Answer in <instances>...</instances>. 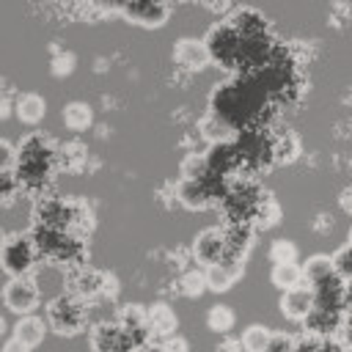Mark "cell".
<instances>
[{"mask_svg":"<svg viewBox=\"0 0 352 352\" xmlns=\"http://www.w3.org/2000/svg\"><path fill=\"white\" fill-rule=\"evenodd\" d=\"M173 58L184 69H204L212 60V52L201 38H179L173 47Z\"/></svg>","mask_w":352,"mask_h":352,"instance_id":"7","label":"cell"},{"mask_svg":"<svg viewBox=\"0 0 352 352\" xmlns=\"http://www.w3.org/2000/svg\"><path fill=\"white\" fill-rule=\"evenodd\" d=\"M60 118H63V124H66L72 132H82V129L91 126V121H94V110H91L88 102H66Z\"/></svg>","mask_w":352,"mask_h":352,"instance_id":"14","label":"cell"},{"mask_svg":"<svg viewBox=\"0 0 352 352\" xmlns=\"http://www.w3.org/2000/svg\"><path fill=\"white\" fill-rule=\"evenodd\" d=\"M264 352H294V344H292L289 336L278 333V336H272V341H270V346Z\"/></svg>","mask_w":352,"mask_h":352,"instance_id":"28","label":"cell"},{"mask_svg":"<svg viewBox=\"0 0 352 352\" xmlns=\"http://www.w3.org/2000/svg\"><path fill=\"white\" fill-rule=\"evenodd\" d=\"M316 308V292L314 286H297L280 294V314L292 322H305Z\"/></svg>","mask_w":352,"mask_h":352,"instance_id":"6","label":"cell"},{"mask_svg":"<svg viewBox=\"0 0 352 352\" xmlns=\"http://www.w3.org/2000/svg\"><path fill=\"white\" fill-rule=\"evenodd\" d=\"M176 324H179V319H176V314L165 302H154L148 308V330L154 336L170 338V336H176Z\"/></svg>","mask_w":352,"mask_h":352,"instance_id":"11","label":"cell"},{"mask_svg":"<svg viewBox=\"0 0 352 352\" xmlns=\"http://www.w3.org/2000/svg\"><path fill=\"white\" fill-rule=\"evenodd\" d=\"M349 338H352V319H349Z\"/></svg>","mask_w":352,"mask_h":352,"instance_id":"34","label":"cell"},{"mask_svg":"<svg viewBox=\"0 0 352 352\" xmlns=\"http://www.w3.org/2000/svg\"><path fill=\"white\" fill-rule=\"evenodd\" d=\"M204 289H209V286H206V272L192 270V272H187V275L182 278V292H184L187 297H195V294H201Z\"/></svg>","mask_w":352,"mask_h":352,"instance_id":"25","label":"cell"},{"mask_svg":"<svg viewBox=\"0 0 352 352\" xmlns=\"http://www.w3.org/2000/svg\"><path fill=\"white\" fill-rule=\"evenodd\" d=\"M270 280H272V286H278L280 292H289V289L302 286L305 275H302V267H300V264H272Z\"/></svg>","mask_w":352,"mask_h":352,"instance_id":"15","label":"cell"},{"mask_svg":"<svg viewBox=\"0 0 352 352\" xmlns=\"http://www.w3.org/2000/svg\"><path fill=\"white\" fill-rule=\"evenodd\" d=\"M302 275H305V280H308V286H322V283H327L330 278H336V267H333V256H322V253H316V256H311L305 264H302Z\"/></svg>","mask_w":352,"mask_h":352,"instance_id":"13","label":"cell"},{"mask_svg":"<svg viewBox=\"0 0 352 352\" xmlns=\"http://www.w3.org/2000/svg\"><path fill=\"white\" fill-rule=\"evenodd\" d=\"M44 333H47L44 319H38V316H33V314H30V316H19L16 324H14V338L22 341L28 349L38 346V344L44 341Z\"/></svg>","mask_w":352,"mask_h":352,"instance_id":"12","label":"cell"},{"mask_svg":"<svg viewBox=\"0 0 352 352\" xmlns=\"http://www.w3.org/2000/svg\"><path fill=\"white\" fill-rule=\"evenodd\" d=\"M201 129H204V138L212 140V143H220V140L231 138V126L226 124V118H220V113H209L201 121Z\"/></svg>","mask_w":352,"mask_h":352,"instance_id":"20","label":"cell"},{"mask_svg":"<svg viewBox=\"0 0 352 352\" xmlns=\"http://www.w3.org/2000/svg\"><path fill=\"white\" fill-rule=\"evenodd\" d=\"M44 110H47V102L38 94H22L16 99V118L25 124H38L44 118Z\"/></svg>","mask_w":352,"mask_h":352,"instance_id":"16","label":"cell"},{"mask_svg":"<svg viewBox=\"0 0 352 352\" xmlns=\"http://www.w3.org/2000/svg\"><path fill=\"white\" fill-rule=\"evenodd\" d=\"M206 324L212 333H228L234 327V311L228 305H212L209 314H206Z\"/></svg>","mask_w":352,"mask_h":352,"instance_id":"21","label":"cell"},{"mask_svg":"<svg viewBox=\"0 0 352 352\" xmlns=\"http://www.w3.org/2000/svg\"><path fill=\"white\" fill-rule=\"evenodd\" d=\"M270 341H272L270 327H264V324H250V327L242 330L239 346H242L245 352H264V349L270 346Z\"/></svg>","mask_w":352,"mask_h":352,"instance_id":"17","label":"cell"},{"mask_svg":"<svg viewBox=\"0 0 352 352\" xmlns=\"http://www.w3.org/2000/svg\"><path fill=\"white\" fill-rule=\"evenodd\" d=\"M192 250H195L198 261L206 264V267H212L217 261H226V256H228V234L220 231V228H214V226L212 228H204L195 236Z\"/></svg>","mask_w":352,"mask_h":352,"instance_id":"5","label":"cell"},{"mask_svg":"<svg viewBox=\"0 0 352 352\" xmlns=\"http://www.w3.org/2000/svg\"><path fill=\"white\" fill-rule=\"evenodd\" d=\"M341 206H344V209L352 214V187H346V190L341 192Z\"/></svg>","mask_w":352,"mask_h":352,"instance_id":"31","label":"cell"},{"mask_svg":"<svg viewBox=\"0 0 352 352\" xmlns=\"http://www.w3.org/2000/svg\"><path fill=\"white\" fill-rule=\"evenodd\" d=\"M239 275H242V267L236 264V258H226V261L206 267V286L212 292H228Z\"/></svg>","mask_w":352,"mask_h":352,"instance_id":"10","label":"cell"},{"mask_svg":"<svg viewBox=\"0 0 352 352\" xmlns=\"http://www.w3.org/2000/svg\"><path fill=\"white\" fill-rule=\"evenodd\" d=\"M36 261V242H30L28 236H6L3 242V270L11 278L28 275L30 267Z\"/></svg>","mask_w":352,"mask_h":352,"instance_id":"3","label":"cell"},{"mask_svg":"<svg viewBox=\"0 0 352 352\" xmlns=\"http://www.w3.org/2000/svg\"><path fill=\"white\" fill-rule=\"evenodd\" d=\"M316 352H344V349H341L336 341H322V344L316 346Z\"/></svg>","mask_w":352,"mask_h":352,"instance_id":"32","label":"cell"},{"mask_svg":"<svg viewBox=\"0 0 352 352\" xmlns=\"http://www.w3.org/2000/svg\"><path fill=\"white\" fill-rule=\"evenodd\" d=\"M162 352H187V341L182 336H170V338H165Z\"/></svg>","mask_w":352,"mask_h":352,"instance_id":"29","label":"cell"},{"mask_svg":"<svg viewBox=\"0 0 352 352\" xmlns=\"http://www.w3.org/2000/svg\"><path fill=\"white\" fill-rule=\"evenodd\" d=\"M138 336H143V333H132V330H124L121 324L102 322L91 333V346H94V352H126L129 344L132 346L138 344Z\"/></svg>","mask_w":352,"mask_h":352,"instance_id":"4","label":"cell"},{"mask_svg":"<svg viewBox=\"0 0 352 352\" xmlns=\"http://www.w3.org/2000/svg\"><path fill=\"white\" fill-rule=\"evenodd\" d=\"M349 245H352V234H349Z\"/></svg>","mask_w":352,"mask_h":352,"instance_id":"35","label":"cell"},{"mask_svg":"<svg viewBox=\"0 0 352 352\" xmlns=\"http://www.w3.org/2000/svg\"><path fill=\"white\" fill-rule=\"evenodd\" d=\"M278 217H280V209H278V204H272V201H264V206H261V212H258V226L270 228V226H275V223H278Z\"/></svg>","mask_w":352,"mask_h":352,"instance_id":"27","label":"cell"},{"mask_svg":"<svg viewBox=\"0 0 352 352\" xmlns=\"http://www.w3.org/2000/svg\"><path fill=\"white\" fill-rule=\"evenodd\" d=\"M74 63H77L74 52H60V55L52 60V74H58V77L72 74V72H74Z\"/></svg>","mask_w":352,"mask_h":352,"instance_id":"26","label":"cell"},{"mask_svg":"<svg viewBox=\"0 0 352 352\" xmlns=\"http://www.w3.org/2000/svg\"><path fill=\"white\" fill-rule=\"evenodd\" d=\"M82 322H85V311H82V305H80L74 297H69V294H63V297H58V300H52V302L47 305V324H50L55 333H60V336L77 333V330L82 327Z\"/></svg>","mask_w":352,"mask_h":352,"instance_id":"1","label":"cell"},{"mask_svg":"<svg viewBox=\"0 0 352 352\" xmlns=\"http://www.w3.org/2000/svg\"><path fill=\"white\" fill-rule=\"evenodd\" d=\"M19 168V151L11 146V140H0V170H3V179H11L14 170Z\"/></svg>","mask_w":352,"mask_h":352,"instance_id":"23","label":"cell"},{"mask_svg":"<svg viewBox=\"0 0 352 352\" xmlns=\"http://www.w3.org/2000/svg\"><path fill=\"white\" fill-rule=\"evenodd\" d=\"M121 14L135 19L138 25H146V28H157L168 19L170 8L162 6V3H132V6H121Z\"/></svg>","mask_w":352,"mask_h":352,"instance_id":"9","label":"cell"},{"mask_svg":"<svg viewBox=\"0 0 352 352\" xmlns=\"http://www.w3.org/2000/svg\"><path fill=\"white\" fill-rule=\"evenodd\" d=\"M272 264H297V245L292 239H275L270 245Z\"/></svg>","mask_w":352,"mask_h":352,"instance_id":"22","label":"cell"},{"mask_svg":"<svg viewBox=\"0 0 352 352\" xmlns=\"http://www.w3.org/2000/svg\"><path fill=\"white\" fill-rule=\"evenodd\" d=\"M33 280H36L41 297H47L50 302L66 294V292H63V289H66V272H63L58 264H44V267H38L36 275H33Z\"/></svg>","mask_w":352,"mask_h":352,"instance_id":"8","label":"cell"},{"mask_svg":"<svg viewBox=\"0 0 352 352\" xmlns=\"http://www.w3.org/2000/svg\"><path fill=\"white\" fill-rule=\"evenodd\" d=\"M333 267H336L338 278L352 280V245H344V248H338L333 253Z\"/></svg>","mask_w":352,"mask_h":352,"instance_id":"24","label":"cell"},{"mask_svg":"<svg viewBox=\"0 0 352 352\" xmlns=\"http://www.w3.org/2000/svg\"><path fill=\"white\" fill-rule=\"evenodd\" d=\"M344 297H346V300H349V302H352V280H349V286H346V289H344Z\"/></svg>","mask_w":352,"mask_h":352,"instance_id":"33","label":"cell"},{"mask_svg":"<svg viewBox=\"0 0 352 352\" xmlns=\"http://www.w3.org/2000/svg\"><path fill=\"white\" fill-rule=\"evenodd\" d=\"M209 170V157L206 154H187L182 160V176L184 182H204Z\"/></svg>","mask_w":352,"mask_h":352,"instance_id":"19","label":"cell"},{"mask_svg":"<svg viewBox=\"0 0 352 352\" xmlns=\"http://www.w3.org/2000/svg\"><path fill=\"white\" fill-rule=\"evenodd\" d=\"M308 330L316 333V336H324L330 330H336L338 324V311H327V308H314V314L305 319Z\"/></svg>","mask_w":352,"mask_h":352,"instance_id":"18","label":"cell"},{"mask_svg":"<svg viewBox=\"0 0 352 352\" xmlns=\"http://www.w3.org/2000/svg\"><path fill=\"white\" fill-rule=\"evenodd\" d=\"M3 352H30V349H28L22 341H16V338L11 336V338L6 341V346H3Z\"/></svg>","mask_w":352,"mask_h":352,"instance_id":"30","label":"cell"},{"mask_svg":"<svg viewBox=\"0 0 352 352\" xmlns=\"http://www.w3.org/2000/svg\"><path fill=\"white\" fill-rule=\"evenodd\" d=\"M41 300V292L36 286L33 278L28 275H19V278H8L6 289H3V302L8 311L14 314H22V316H30V311L38 305Z\"/></svg>","mask_w":352,"mask_h":352,"instance_id":"2","label":"cell"}]
</instances>
